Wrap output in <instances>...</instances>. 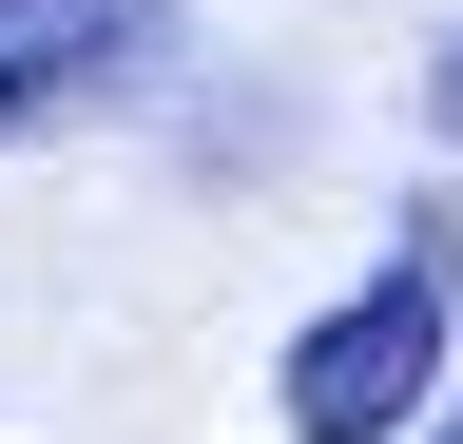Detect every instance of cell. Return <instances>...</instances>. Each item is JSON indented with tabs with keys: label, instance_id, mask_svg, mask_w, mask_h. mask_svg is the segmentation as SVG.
<instances>
[{
	"label": "cell",
	"instance_id": "obj_1",
	"mask_svg": "<svg viewBox=\"0 0 463 444\" xmlns=\"http://www.w3.org/2000/svg\"><path fill=\"white\" fill-rule=\"evenodd\" d=\"M463 367V194H405V232L270 348V425L289 444H425Z\"/></svg>",
	"mask_w": 463,
	"mask_h": 444
},
{
	"label": "cell",
	"instance_id": "obj_2",
	"mask_svg": "<svg viewBox=\"0 0 463 444\" xmlns=\"http://www.w3.org/2000/svg\"><path fill=\"white\" fill-rule=\"evenodd\" d=\"M194 59V0H0V155L97 136L116 97H155Z\"/></svg>",
	"mask_w": 463,
	"mask_h": 444
},
{
	"label": "cell",
	"instance_id": "obj_3",
	"mask_svg": "<svg viewBox=\"0 0 463 444\" xmlns=\"http://www.w3.org/2000/svg\"><path fill=\"white\" fill-rule=\"evenodd\" d=\"M425 136L463 155V20H444V59H425Z\"/></svg>",
	"mask_w": 463,
	"mask_h": 444
},
{
	"label": "cell",
	"instance_id": "obj_4",
	"mask_svg": "<svg viewBox=\"0 0 463 444\" xmlns=\"http://www.w3.org/2000/svg\"><path fill=\"white\" fill-rule=\"evenodd\" d=\"M425 444H463V386H444V425H425Z\"/></svg>",
	"mask_w": 463,
	"mask_h": 444
}]
</instances>
